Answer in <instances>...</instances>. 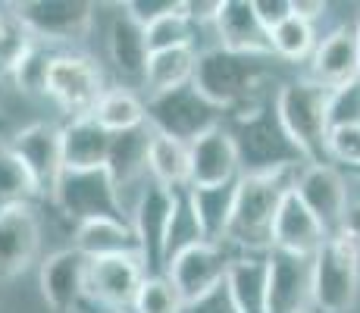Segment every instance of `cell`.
I'll list each match as a JSON object with an SVG mask.
<instances>
[{
	"label": "cell",
	"mask_w": 360,
	"mask_h": 313,
	"mask_svg": "<svg viewBox=\"0 0 360 313\" xmlns=\"http://www.w3.org/2000/svg\"><path fill=\"white\" fill-rule=\"evenodd\" d=\"M301 170L241 176L238 185H235L232 217L229 226H226L223 245L238 248V254H269L273 250L276 213L282 207V198L295 188V179Z\"/></svg>",
	"instance_id": "cell-1"
},
{
	"label": "cell",
	"mask_w": 360,
	"mask_h": 313,
	"mask_svg": "<svg viewBox=\"0 0 360 313\" xmlns=\"http://www.w3.org/2000/svg\"><path fill=\"white\" fill-rule=\"evenodd\" d=\"M329 91L310 79H295L276 91V116L307 163H329Z\"/></svg>",
	"instance_id": "cell-2"
},
{
	"label": "cell",
	"mask_w": 360,
	"mask_h": 313,
	"mask_svg": "<svg viewBox=\"0 0 360 313\" xmlns=\"http://www.w3.org/2000/svg\"><path fill=\"white\" fill-rule=\"evenodd\" d=\"M235 144L241 154V176H254V172H282V170H301L307 166L304 154L295 148L288 138L285 125L279 122L273 110L251 107V113H241L232 129Z\"/></svg>",
	"instance_id": "cell-3"
},
{
	"label": "cell",
	"mask_w": 360,
	"mask_h": 313,
	"mask_svg": "<svg viewBox=\"0 0 360 313\" xmlns=\"http://www.w3.org/2000/svg\"><path fill=\"white\" fill-rule=\"evenodd\" d=\"M360 295V245L342 229L329 235L314 257V307L320 313H348Z\"/></svg>",
	"instance_id": "cell-4"
},
{
	"label": "cell",
	"mask_w": 360,
	"mask_h": 313,
	"mask_svg": "<svg viewBox=\"0 0 360 313\" xmlns=\"http://www.w3.org/2000/svg\"><path fill=\"white\" fill-rule=\"evenodd\" d=\"M263 79V66L254 57H241V53H229L223 47H207L198 57L195 82L198 88L213 107L235 110L241 103H248V97L254 94V88Z\"/></svg>",
	"instance_id": "cell-5"
},
{
	"label": "cell",
	"mask_w": 360,
	"mask_h": 313,
	"mask_svg": "<svg viewBox=\"0 0 360 313\" xmlns=\"http://www.w3.org/2000/svg\"><path fill=\"white\" fill-rule=\"evenodd\" d=\"M57 210L79 226L88 219H129V207L113 182L110 170H85V172H63L53 191Z\"/></svg>",
	"instance_id": "cell-6"
},
{
	"label": "cell",
	"mask_w": 360,
	"mask_h": 313,
	"mask_svg": "<svg viewBox=\"0 0 360 313\" xmlns=\"http://www.w3.org/2000/svg\"><path fill=\"white\" fill-rule=\"evenodd\" d=\"M179 194L182 191H169V188H163V185L144 182L141 191L135 194V204H131V210H129L131 213L129 222L138 238V254H141L150 276L166 269V245H169Z\"/></svg>",
	"instance_id": "cell-7"
},
{
	"label": "cell",
	"mask_w": 360,
	"mask_h": 313,
	"mask_svg": "<svg viewBox=\"0 0 360 313\" xmlns=\"http://www.w3.org/2000/svg\"><path fill=\"white\" fill-rule=\"evenodd\" d=\"M148 125L176 141L191 144L217 125H223V110L213 107L195 85H188L169 94L148 97Z\"/></svg>",
	"instance_id": "cell-8"
},
{
	"label": "cell",
	"mask_w": 360,
	"mask_h": 313,
	"mask_svg": "<svg viewBox=\"0 0 360 313\" xmlns=\"http://www.w3.org/2000/svg\"><path fill=\"white\" fill-rule=\"evenodd\" d=\"M47 97L57 103L69 120L94 116L101 97L107 94L103 72L94 66V60L82 53H57L47 69Z\"/></svg>",
	"instance_id": "cell-9"
},
{
	"label": "cell",
	"mask_w": 360,
	"mask_h": 313,
	"mask_svg": "<svg viewBox=\"0 0 360 313\" xmlns=\"http://www.w3.org/2000/svg\"><path fill=\"white\" fill-rule=\"evenodd\" d=\"M10 10L38 41H82L91 32L98 6L88 0H25Z\"/></svg>",
	"instance_id": "cell-10"
},
{
	"label": "cell",
	"mask_w": 360,
	"mask_h": 313,
	"mask_svg": "<svg viewBox=\"0 0 360 313\" xmlns=\"http://www.w3.org/2000/svg\"><path fill=\"white\" fill-rule=\"evenodd\" d=\"M232 257L226 254V245L217 241H195V245L182 248L169 263H166L163 276L176 285V291L182 295L185 307L200 301L204 295H210L213 288L226 282V269H229Z\"/></svg>",
	"instance_id": "cell-11"
},
{
	"label": "cell",
	"mask_w": 360,
	"mask_h": 313,
	"mask_svg": "<svg viewBox=\"0 0 360 313\" xmlns=\"http://www.w3.org/2000/svg\"><path fill=\"white\" fill-rule=\"evenodd\" d=\"M295 194L320 219L326 235H338L348 226V182L332 163H307L295 179Z\"/></svg>",
	"instance_id": "cell-12"
},
{
	"label": "cell",
	"mask_w": 360,
	"mask_h": 313,
	"mask_svg": "<svg viewBox=\"0 0 360 313\" xmlns=\"http://www.w3.org/2000/svg\"><path fill=\"white\" fill-rule=\"evenodd\" d=\"M307 79L326 91L360 79V19H348L316 44Z\"/></svg>",
	"instance_id": "cell-13"
},
{
	"label": "cell",
	"mask_w": 360,
	"mask_h": 313,
	"mask_svg": "<svg viewBox=\"0 0 360 313\" xmlns=\"http://www.w3.org/2000/svg\"><path fill=\"white\" fill-rule=\"evenodd\" d=\"M148 267H144L141 254H122V257H103L91 260L88 267V285L85 298L103 304L113 310H129L135 307V298L148 279Z\"/></svg>",
	"instance_id": "cell-14"
},
{
	"label": "cell",
	"mask_w": 360,
	"mask_h": 313,
	"mask_svg": "<svg viewBox=\"0 0 360 313\" xmlns=\"http://www.w3.org/2000/svg\"><path fill=\"white\" fill-rule=\"evenodd\" d=\"M13 151L19 154L29 172L38 182V191L44 198H53L57 182L63 179L66 166H63V141H60V125L53 122H29L10 138Z\"/></svg>",
	"instance_id": "cell-15"
},
{
	"label": "cell",
	"mask_w": 360,
	"mask_h": 313,
	"mask_svg": "<svg viewBox=\"0 0 360 313\" xmlns=\"http://www.w3.org/2000/svg\"><path fill=\"white\" fill-rule=\"evenodd\" d=\"M266 313H307L314 304V260L269 250Z\"/></svg>",
	"instance_id": "cell-16"
},
{
	"label": "cell",
	"mask_w": 360,
	"mask_h": 313,
	"mask_svg": "<svg viewBox=\"0 0 360 313\" xmlns=\"http://www.w3.org/2000/svg\"><path fill=\"white\" fill-rule=\"evenodd\" d=\"M41 250V219L32 204L0 207V279H16Z\"/></svg>",
	"instance_id": "cell-17"
},
{
	"label": "cell",
	"mask_w": 360,
	"mask_h": 313,
	"mask_svg": "<svg viewBox=\"0 0 360 313\" xmlns=\"http://www.w3.org/2000/svg\"><path fill=\"white\" fill-rule=\"evenodd\" d=\"M191 154V182L188 188H219L241 179V154L232 129L217 125L188 144Z\"/></svg>",
	"instance_id": "cell-18"
},
{
	"label": "cell",
	"mask_w": 360,
	"mask_h": 313,
	"mask_svg": "<svg viewBox=\"0 0 360 313\" xmlns=\"http://www.w3.org/2000/svg\"><path fill=\"white\" fill-rule=\"evenodd\" d=\"M88 267H91V260L75 248L53 250V254H47L41 260V273H38L41 298L53 313H72L75 304L85 298Z\"/></svg>",
	"instance_id": "cell-19"
},
{
	"label": "cell",
	"mask_w": 360,
	"mask_h": 313,
	"mask_svg": "<svg viewBox=\"0 0 360 313\" xmlns=\"http://www.w3.org/2000/svg\"><path fill=\"white\" fill-rule=\"evenodd\" d=\"M217 38L219 47L241 57H276L273 53V34L260 23L254 0H223V10L217 16Z\"/></svg>",
	"instance_id": "cell-20"
},
{
	"label": "cell",
	"mask_w": 360,
	"mask_h": 313,
	"mask_svg": "<svg viewBox=\"0 0 360 313\" xmlns=\"http://www.w3.org/2000/svg\"><path fill=\"white\" fill-rule=\"evenodd\" d=\"M326 229L320 226V219L304 207V200L295 194V188L282 198V207L276 213V226H273V250L282 254H295V257H307L314 260L320 254V248L326 245Z\"/></svg>",
	"instance_id": "cell-21"
},
{
	"label": "cell",
	"mask_w": 360,
	"mask_h": 313,
	"mask_svg": "<svg viewBox=\"0 0 360 313\" xmlns=\"http://www.w3.org/2000/svg\"><path fill=\"white\" fill-rule=\"evenodd\" d=\"M60 141H63V166L69 172L107 170L113 135L94 116H79L60 125Z\"/></svg>",
	"instance_id": "cell-22"
},
{
	"label": "cell",
	"mask_w": 360,
	"mask_h": 313,
	"mask_svg": "<svg viewBox=\"0 0 360 313\" xmlns=\"http://www.w3.org/2000/svg\"><path fill=\"white\" fill-rule=\"evenodd\" d=\"M107 51L113 66L120 69L126 79H138L144 82V72H148V60H150V44H148V29L138 25L135 19L129 16L120 6V13L113 16L107 29Z\"/></svg>",
	"instance_id": "cell-23"
},
{
	"label": "cell",
	"mask_w": 360,
	"mask_h": 313,
	"mask_svg": "<svg viewBox=\"0 0 360 313\" xmlns=\"http://www.w3.org/2000/svg\"><path fill=\"white\" fill-rule=\"evenodd\" d=\"M72 248L82 250L88 260H103V257L138 254V238L129 219H88L75 226Z\"/></svg>",
	"instance_id": "cell-24"
},
{
	"label": "cell",
	"mask_w": 360,
	"mask_h": 313,
	"mask_svg": "<svg viewBox=\"0 0 360 313\" xmlns=\"http://www.w3.org/2000/svg\"><path fill=\"white\" fill-rule=\"evenodd\" d=\"M266 254H235L226 269V288H229L235 307L241 313H266Z\"/></svg>",
	"instance_id": "cell-25"
},
{
	"label": "cell",
	"mask_w": 360,
	"mask_h": 313,
	"mask_svg": "<svg viewBox=\"0 0 360 313\" xmlns=\"http://www.w3.org/2000/svg\"><path fill=\"white\" fill-rule=\"evenodd\" d=\"M198 44H182V47H169V51H154L148 60V72H144V85L148 94H169L179 88H188L195 82V69H198Z\"/></svg>",
	"instance_id": "cell-26"
},
{
	"label": "cell",
	"mask_w": 360,
	"mask_h": 313,
	"mask_svg": "<svg viewBox=\"0 0 360 313\" xmlns=\"http://www.w3.org/2000/svg\"><path fill=\"white\" fill-rule=\"evenodd\" d=\"M150 135H154V129H150V125H141V129H131V132H122V135H113V148H110L107 170H110V176H113V182L120 185L122 200H126V188L138 185L144 176H148Z\"/></svg>",
	"instance_id": "cell-27"
},
{
	"label": "cell",
	"mask_w": 360,
	"mask_h": 313,
	"mask_svg": "<svg viewBox=\"0 0 360 313\" xmlns=\"http://www.w3.org/2000/svg\"><path fill=\"white\" fill-rule=\"evenodd\" d=\"M148 176L154 185H163L169 191H185L191 182V154L188 144L176 138L154 132L148 148Z\"/></svg>",
	"instance_id": "cell-28"
},
{
	"label": "cell",
	"mask_w": 360,
	"mask_h": 313,
	"mask_svg": "<svg viewBox=\"0 0 360 313\" xmlns=\"http://www.w3.org/2000/svg\"><path fill=\"white\" fill-rule=\"evenodd\" d=\"M235 185L238 182L219 185V188H185L191 217H195L204 241H217V245H223L226 226H229V217H232Z\"/></svg>",
	"instance_id": "cell-29"
},
{
	"label": "cell",
	"mask_w": 360,
	"mask_h": 313,
	"mask_svg": "<svg viewBox=\"0 0 360 313\" xmlns=\"http://www.w3.org/2000/svg\"><path fill=\"white\" fill-rule=\"evenodd\" d=\"M94 120H98L110 135H122V132L148 125V103L131 91V88L113 85L101 97L98 110H94Z\"/></svg>",
	"instance_id": "cell-30"
},
{
	"label": "cell",
	"mask_w": 360,
	"mask_h": 313,
	"mask_svg": "<svg viewBox=\"0 0 360 313\" xmlns=\"http://www.w3.org/2000/svg\"><path fill=\"white\" fill-rule=\"evenodd\" d=\"M38 194V182L29 172V166L13 151L10 138H0V207L32 204V198Z\"/></svg>",
	"instance_id": "cell-31"
},
{
	"label": "cell",
	"mask_w": 360,
	"mask_h": 313,
	"mask_svg": "<svg viewBox=\"0 0 360 313\" xmlns=\"http://www.w3.org/2000/svg\"><path fill=\"white\" fill-rule=\"evenodd\" d=\"M316 51V29L314 23L301 16H292L288 23H282L273 32V53L288 63H301L307 57H314Z\"/></svg>",
	"instance_id": "cell-32"
},
{
	"label": "cell",
	"mask_w": 360,
	"mask_h": 313,
	"mask_svg": "<svg viewBox=\"0 0 360 313\" xmlns=\"http://www.w3.org/2000/svg\"><path fill=\"white\" fill-rule=\"evenodd\" d=\"M135 313H185V301L163 273L148 276L135 298Z\"/></svg>",
	"instance_id": "cell-33"
},
{
	"label": "cell",
	"mask_w": 360,
	"mask_h": 313,
	"mask_svg": "<svg viewBox=\"0 0 360 313\" xmlns=\"http://www.w3.org/2000/svg\"><path fill=\"white\" fill-rule=\"evenodd\" d=\"M51 60L44 51V41H34V44L25 51V57L16 63L13 69V82L19 85V91L25 94H44L47 91V69H51Z\"/></svg>",
	"instance_id": "cell-34"
},
{
	"label": "cell",
	"mask_w": 360,
	"mask_h": 313,
	"mask_svg": "<svg viewBox=\"0 0 360 313\" xmlns=\"http://www.w3.org/2000/svg\"><path fill=\"white\" fill-rule=\"evenodd\" d=\"M148 44H150V53L169 51V47H182V44H195V25L185 19L182 4H179L176 13L157 19L154 25H148Z\"/></svg>",
	"instance_id": "cell-35"
},
{
	"label": "cell",
	"mask_w": 360,
	"mask_h": 313,
	"mask_svg": "<svg viewBox=\"0 0 360 313\" xmlns=\"http://www.w3.org/2000/svg\"><path fill=\"white\" fill-rule=\"evenodd\" d=\"M326 116H329V132L342 129V125H360V79L329 91Z\"/></svg>",
	"instance_id": "cell-36"
},
{
	"label": "cell",
	"mask_w": 360,
	"mask_h": 313,
	"mask_svg": "<svg viewBox=\"0 0 360 313\" xmlns=\"http://www.w3.org/2000/svg\"><path fill=\"white\" fill-rule=\"evenodd\" d=\"M329 160L348 163L351 170L360 172V125H342V129L329 132Z\"/></svg>",
	"instance_id": "cell-37"
},
{
	"label": "cell",
	"mask_w": 360,
	"mask_h": 313,
	"mask_svg": "<svg viewBox=\"0 0 360 313\" xmlns=\"http://www.w3.org/2000/svg\"><path fill=\"white\" fill-rule=\"evenodd\" d=\"M179 4H182V0H126V4H122V10H126L138 25H144V29H148V25H154L157 19L176 13Z\"/></svg>",
	"instance_id": "cell-38"
},
{
	"label": "cell",
	"mask_w": 360,
	"mask_h": 313,
	"mask_svg": "<svg viewBox=\"0 0 360 313\" xmlns=\"http://www.w3.org/2000/svg\"><path fill=\"white\" fill-rule=\"evenodd\" d=\"M254 10H257L260 23L269 29V34L279 29L282 23H288V19L295 16L292 0H254Z\"/></svg>",
	"instance_id": "cell-39"
},
{
	"label": "cell",
	"mask_w": 360,
	"mask_h": 313,
	"mask_svg": "<svg viewBox=\"0 0 360 313\" xmlns=\"http://www.w3.org/2000/svg\"><path fill=\"white\" fill-rule=\"evenodd\" d=\"M185 313H241V310L235 307L229 288H226V282H223L219 288H213L210 295L200 298V301L188 304V307H185Z\"/></svg>",
	"instance_id": "cell-40"
},
{
	"label": "cell",
	"mask_w": 360,
	"mask_h": 313,
	"mask_svg": "<svg viewBox=\"0 0 360 313\" xmlns=\"http://www.w3.org/2000/svg\"><path fill=\"white\" fill-rule=\"evenodd\" d=\"M223 10V0H182V13L191 25H217V16Z\"/></svg>",
	"instance_id": "cell-41"
},
{
	"label": "cell",
	"mask_w": 360,
	"mask_h": 313,
	"mask_svg": "<svg viewBox=\"0 0 360 313\" xmlns=\"http://www.w3.org/2000/svg\"><path fill=\"white\" fill-rule=\"evenodd\" d=\"M292 6H295V16H301V19H307V23H314V19H320L323 13H326V4L323 0H292Z\"/></svg>",
	"instance_id": "cell-42"
},
{
	"label": "cell",
	"mask_w": 360,
	"mask_h": 313,
	"mask_svg": "<svg viewBox=\"0 0 360 313\" xmlns=\"http://www.w3.org/2000/svg\"><path fill=\"white\" fill-rule=\"evenodd\" d=\"M4 23H6V16H4V6H0V32H4Z\"/></svg>",
	"instance_id": "cell-43"
}]
</instances>
